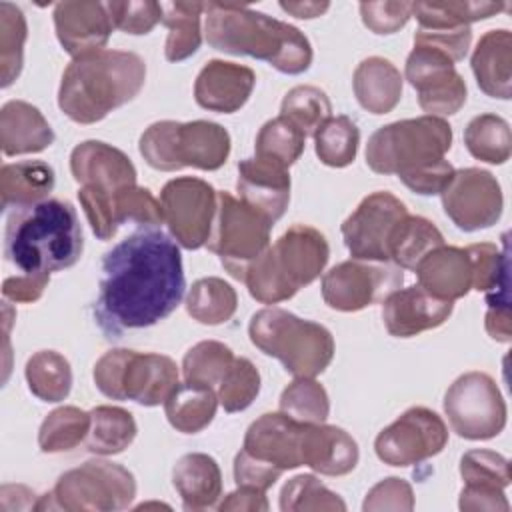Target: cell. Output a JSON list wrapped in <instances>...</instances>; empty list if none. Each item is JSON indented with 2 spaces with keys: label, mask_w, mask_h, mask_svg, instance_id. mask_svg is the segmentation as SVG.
I'll return each instance as SVG.
<instances>
[{
  "label": "cell",
  "mask_w": 512,
  "mask_h": 512,
  "mask_svg": "<svg viewBox=\"0 0 512 512\" xmlns=\"http://www.w3.org/2000/svg\"><path fill=\"white\" fill-rule=\"evenodd\" d=\"M94 320L106 338L148 328L182 302L186 278L176 240L158 228H140L102 258Z\"/></svg>",
  "instance_id": "6da1fadb"
},
{
  "label": "cell",
  "mask_w": 512,
  "mask_h": 512,
  "mask_svg": "<svg viewBox=\"0 0 512 512\" xmlns=\"http://www.w3.org/2000/svg\"><path fill=\"white\" fill-rule=\"evenodd\" d=\"M204 36L214 50L264 60L282 74H302L314 58L296 26L240 4L204 2Z\"/></svg>",
  "instance_id": "7a4b0ae2"
},
{
  "label": "cell",
  "mask_w": 512,
  "mask_h": 512,
  "mask_svg": "<svg viewBox=\"0 0 512 512\" xmlns=\"http://www.w3.org/2000/svg\"><path fill=\"white\" fill-rule=\"evenodd\" d=\"M146 82V64L136 52L98 50L66 66L60 88V110L78 124H96L112 110L134 100Z\"/></svg>",
  "instance_id": "3957f363"
},
{
  "label": "cell",
  "mask_w": 512,
  "mask_h": 512,
  "mask_svg": "<svg viewBox=\"0 0 512 512\" xmlns=\"http://www.w3.org/2000/svg\"><path fill=\"white\" fill-rule=\"evenodd\" d=\"M84 250L78 214L70 202L48 198L14 208L6 222L4 256L20 274H50L74 266Z\"/></svg>",
  "instance_id": "277c9868"
},
{
  "label": "cell",
  "mask_w": 512,
  "mask_h": 512,
  "mask_svg": "<svg viewBox=\"0 0 512 512\" xmlns=\"http://www.w3.org/2000/svg\"><path fill=\"white\" fill-rule=\"evenodd\" d=\"M328 258L330 246L324 234L308 224H294L250 262L242 282L260 304H278L312 284L324 272Z\"/></svg>",
  "instance_id": "5b68a950"
},
{
  "label": "cell",
  "mask_w": 512,
  "mask_h": 512,
  "mask_svg": "<svg viewBox=\"0 0 512 512\" xmlns=\"http://www.w3.org/2000/svg\"><path fill=\"white\" fill-rule=\"evenodd\" d=\"M250 342L282 362L296 378H316L334 358V338L318 322L298 318L284 308H262L248 324Z\"/></svg>",
  "instance_id": "8992f818"
},
{
  "label": "cell",
  "mask_w": 512,
  "mask_h": 512,
  "mask_svg": "<svg viewBox=\"0 0 512 512\" xmlns=\"http://www.w3.org/2000/svg\"><path fill=\"white\" fill-rule=\"evenodd\" d=\"M138 150L154 170H218L230 156V134L210 120H160L142 132Z\"/></svg>",
  "instance_id": "52a82bcc"
},
{
  "label": "cell",
  "mask_w": 512,
  "mask_h": 512,
  "mask_svg": "<svg viewBox=\"0 0 512 512\" xmlns=\"http://www.w3.org/2000/svg\"><path fill=\"white\" fill-rule=\"evenodd\" d=\"M452 146V128L444 118L418 116L378 128L366 144V164L376 174L406 176L444 160Z\"/></svg>",
  "instance_id": "ba28073f"
},
{
  "label": "cell",
  "mask_w": 512,
  "mask_h": 512,
  "mask_svg": "<svg viewBox=\"0 0 512 512\" xmlns=\"http://www.w3.org/2000/svg\"><path fill=\"white\" fill-rule=\"evenodd\" d=\"M178 366L170 356L114 348L94 364L96 388L112 400H132L140 406H158L180 384Z\"/></svg>",
  "instance_id": "9c48e42d"
},
{
  "label": "cell",
  "mask_w": 512,
  "mask_h": 512,
  "mask_svg": "<svg viewBox=\"0 0 512 512\" xmlns=\"http://www.w3.org/2000/svg\"><path fill=\"white\" fill-rule=\"evenodd\" d=\"M134 496V474L122 464L96 458L64 472L34 510L116 512L128 508Z\"/></svg>",
  "instance_id": "30bf717a"
},
{
  "label": "cell",
  "mask_w": 512,
  "mask_h": 512,
  "mask_svg": "<svg viewBox=\"0 0 512 512\" xmlns=\"http://www.w3.org/2000/svg\"><path fill=\"white\" fill-rule=\"evenodd\" d=\"M272 226L274 222L264 214L222 190L216 198V214L206 246L220 258L226 272L242 282L250 262L270 246Z\"/></svg>",
  "instance_id": "8fae6325"
},
{
  "label": "cell",
  "mask_w": 512,
  "mask_h": 512,
  "mask_svg": "<svg viewBox=\"0 0 512 512\" xmlns=\"http://www.w3.org/2000/svg\"><path fill=\"white\" fill-rule=\"evenodd\" d=\"M444 412L452 430L466 440H490L506 426V402L492 376L466 372L444 394Z\"/></svg>",
  "instance_id": "7c38bea8"
},
{
  "label": "cell",
  "mask_w": 512,
  "mask_h": 512,
  "mask_svg": "<svg viewBox=\"0 0 512 512\" xmlns=\"http://www.w3.org/2000/svg\"><path fill=\"white\" fill-rule=\"evenodd\" d=\"M404 282L402 268L392 262H370L350 258L332 266L322 276L324 302L340 312H358L384 302Z\"/></svg>",
  "instance_id": "4fadbf2b"
},
{
  "label": "cell",
  "mask_w": 512,
  "mask_h": 512,
  "mask_svg": "<svg viewBox=\"0 0 512 512\" xmlns=\"http://www.w3.org/2000/svg\"><path fill=\"white\" fill-rule=\"evenodd\" d=\"M218 192L202 178L180 176L164 184L160 206L172 238L186 250L206 246L216 214Z\"/></svg>",
  "instance_id": "5bb4252c"
},
{
  "label": "cell",
  "mask_w": 512,
  "mask_h": 512,
  "mask_svg": "<svg viewBox=\"0 0 512 512\" xmlns=\"http://www.w3.org/2000/svg\"><path fill=\"white\" fill-rule=\"evenodd\" d=\"M408 216L406 204L390 192L368 194L342 222V238L352 258L390 262V242L398 224Z\"/></svg>",
  "instance_id": "9a60e30c"
},
{
  "label": "cell",
  "mask_w": 512,
  "mask_h": 512,
  "mask_svg": "<svg viewBox=\"0 0 512 512\" xmlns=\"http://www.w3.org/2000/svg\"><path fill=\"white\" fill-rule=\"evenodd\" d=\"M448 428L430 408L412 406L374 440L376 456L388 466H414L444 450Z\"/></svg>",
  "instance_id": "2e32d148"
},
{
  "label": "cell",
  "mask_w": 512,
  "mask_h": 512,
  "mask_svg": "<svg viewBox=\"0 0 512 512\" xmlns=\"http://www.w3.org/2000/svg\"><path fill=\"white\" fill-rule=\"evenodd\" d=\"M440 198L446 216L464 232L494 226L504 208V196L496 176L482 168L454 170Z\"/></svg>",
  "instance_id": "e0dca14e"
},
{
  "label": "cell",
  "mask_w": 512,
  "mask_h": 512,
  "mask_svg": "<svg viewBox=\"0 0 512 512\" xmlns=\"http://www.w3.org/2000/svg\"><path fill=\"white\" fill-rule=\"evenodd\" d=\"M404 72L410 86L418 92L420 108L428 116H452L464 106L466 82L448 56L414 44Z\"/></svg>",
  "instance_id": "ac0fdd59"
},
{
  "label": "cell",
  "mask_w": 512,
  "mask_h": 512,
  "mask_svg": "<svg viewBox=\"0 0 512 512\" xmlns=\"http://www.w3.org/2000/svg\"><path fill=\"white\" fill-rule=\"evenodd\" d=\"M302 428L304 424L292 420L284 412H266L248 426L242 450L282 476L286 470L302 466Z\"/></svg>",
  "instance_id": "d6986e66"
},
{
  "label": "cell",
  "mask_w": 512,
  "mask_h": 512,
  "mask_svg": "<svg viewBox=\"0 0 512 512\" xmlns=\"http://www.w3.org/2000/svg\"><path fill=\"white\" fill-rule=\"evenodd\" d=\"M56 38L72 58L104 50L114 24L106 2L66 0L54 6Z\"/></svg>",
  "instance_id": "ffe728a7"
},
{
  "label": "cell",
  "mask_w": 512,
  "mask_h": 512,
  "mask_svg": "<svg viewBox=\"0 0 512 512\" xmlns=\"http://www.w3.org/2000/svg\"><path fill=\"white\" fill-rule=\"evenodd\" d=\"M454 310L450 300L426 292L422 286L398 288L382 302V320L396 338H412L442 326Z\"/></svg>",
  "instance_id": "44dd1931"
},
{
  "label": "cell",
  "mask_w": 512,
  "mask_h": 512,
  "mask_svg": "<svg viewBox=\"0 0 512 512\" xmlns=\"http://www.w3.org/2000/svg\"><path fill=\"white\" fill-rule=\"evenodd\" d=\"M70 172L82 186H92L108 194L136 184V168L132 160L118 148L100 142L84 140L70 152Z\"/></svg>",
  "instance_id": "7402d4cb"
},
{
  "label": "cell",
  "mask_w": 512,
  "mask_h": 512,
  "mask_svg": "<svg viewBox=\"0 0 512 512\" xmlns=\"http://www.w3.org/2000/svg\"><path fill=\"white\" fill-rule=\"evenodd\" d=\"M254 84L256 74L252 68L236 62L208 60L196 76L194 100L204 110L232 114L248 102Z\"/></svg>",
  "instance_id": "603a6c76"
},
{
  "label": "cell",
  "mask_w": 512,
  "mask_h": 512,
  "mask_svg": "<svg viewBox=\"0 0 512 512\" xmlns=\"http://www.w3.org/2000/svg\"><path fill=\"white\" fill-rule=\"evenodd\" d=\"M236 190L242 202L276 222L284 216L290 202L288 168L256 156L244 158L238 162Z\"/></svg>",
  "instance_id": "cb8c5ba5"
},
{
  "label": "cell",
  "mask_w": 512,
  "mask_h": 512,
  "mask_svg": "<svg viewBox=\"0 0 512 512\" xmlns=\"http://www.w3.org/2000/svg\"><path fill=\"white\" fill-rule=\"evenodd\" d=\"M302 466L324 476H344L358 464L360 450L356 440L332 424H304L300 438Z\"/></svg>",
  "instance_id": "d4e9b609"
},
{
  "label": "cell",
  "mask_w": 512,
  "mask_h": 512,
  "mask_svg": "<svg viewBox=\"0 0 512 512\" xmlns=\"http://www.w3.org/2000/svg\"><path fill=\"white\" fill-rule=\"evenodd\" d=\"M418 286L442 300H458L472 290V262L466 248L438 246L414 268Z\"/></svg>",
  "instance_id": "484cf974"
},
{
  "label": "cell",
  "mask_w": 512,
  "mask_h": 512,
  "mask_svg": "<svg viewBox=\"0 0 512 512\" xmlns=\"http://www.w3.org/2000/svg\"><path fill=\"white\" fill-rule=\"evenodd\" d=\"M54 142L44 114L24 100H10L0 110V146L4 156L36 154Z\"/></svg>",
  "instance_id": "4316f807"
},
{
  "label": "cell",
  "mask_w": 512,
  "mask_h": 512,
  "mask_svg": "<svg viewBox=\"0 0 512 512\" xmlns=\"http://www.w3.org/2000/svg\"><path fill=\"white\" fill-rule=\"evenodd\" d=\"M470 66L486 96L508 100L512 94V34L504 28L488 30L478 40Z\"/></svg>",
  "instance_id": "83f0119b"
},
{
  "label": "cell",
  "mask_w": 512,
  "mask_h": 512,
  "mask_svg": "<svg viewBox=\"0 0 512 512\" xmlns=\"http://www.w3.org/2000/svg\"><path fill=\"white\" fill-rule=\"evenodd\" d=\"M172 484L182 498L184 510L212 508L222 496V472L218 462L204 452L184 454L174 470Z\"/></svg>",
  "instance_id": "f1b7e54d"
},
{
  "label": "cell",
  "mask_w": 512,
  "mask_h": 512,
  "mask_svg": "<svg viewBox=\"0 0 512 512\" xmlns=\"http://www.w3.org/2000/svg\"><path fill=\"white\" fill-rule=\"evenodd\" d=\"M358 104L372 114L392 112L402 98V74L382 56L364 58L352 76Z\"/></svg>",
  "instance_id": "f546056e"
},
{
  "label": "cell",
  "mask_w": 512,
  "mask_h": 512,
  "mask_svg": "<svg viewBox=\"0 0 512 512\" xmlns=\"http://www.w3.org/2000/svg\"><path fill=\"white\" fill-rule=\"evenodd\" d=\"M54 184L56 174L44 160H20L4 164L0 168L2 208H24L44 202L54 190Z\"/></svg>",
  "instance_id": "4dcf8cb0"
},
{
  "label": "cell",
  "mask_w": 512,
  "mask_h": 512,
  "mask_svg": "<svg viewBox=\"0 0 512 512\" xmlns=\"http://www.w3.org/2000/svg\"><path fill=\"white\" fill-rule=\"evenodd\" d=\"M218 404V394L212 388L184 380L164 400V412L178 432L198 434L214 420Z\"/></svg>",
  "instance_id": "1f68e13d"
},
{
  "label": "cell",
  "mask_w": 512,
  "mask_h": 512,
  "mask_svg": "<svg viewBox=\"0 0 512 512\" xmlns=\"http://www.w3.org/2000/svg\"><path fill=\"white\" fill-rule=\"evenodd\" d=\"M502 2L480 0H446V2H412V16L424 30H456L472 22L486 20L502 12Z\"/></svg>",
  "instance_id": "d6a6232c"
},
{
  "label": "cell",
  "mask_w": 512,
  "mask_h": 512,
  "mask_svg": "<svg viewBox=\"0 0 512 512\" xmlns=\"http://www.w3.org/2000/svg\"><path fill=\"white\" fill-rule=\"evenodd\" d=\"M162 10V24L168 28L164 56L168 62H182L196 54L202 44L204 2H166Z\"/></svg>",
  "instance_id": "836d02e7"
},
{
  "label": "cell",
  "mask_w": 512,
  "mask_h": 512,
  "mask_svg": "<svg viewBox=\"0 0 512 512\" xmlns=\"http://www.w3.org/2000/svg\"><path fill=\"white\" fill-rule=\"evenodd\" d=\"M138 426L134 416L120 406H96L90 410V432L86 450L100 456L124 452L136 438Z\"/></svg>",
  "instance_id": "e575fe53"
},
{
  "label": "cell",
  "mask_w": 512,
  "mask_h": 512,
  "mask_svg": "<svg viewBox=\"0 0 512 512\" xmlns=\"http://www.w3.org/2000/svg\"><path fill=\"white\" fill-rule=\"evenodd\" d=\"M28 390L42 402H62L72 388L70 362L56 350L34 352L24 368Z\"/></svg>",
  "instance_id": "d590c367"
},
{
  "label": "cell",
  "mask_w": 512,
  "mask_h": 512,
  "mask_svg": "<svg viewBox=\"0 0 512 512\" xmlns=\"http://www.w3.org/2000/svg\"><path fill=\"white\" fill-rule=\"evenodd\" d=\"M472 262V290L484 292L488 304L508 302V248L478 242L466 246Z\"/></svg>",
  "instance_id": "8d00e7d4"
},
{
  "label": "cell",
  "mask_w": 512,
  "mask_h": 512,
  "mask_svg": "<svg viewBox=\"0 0 512 512\" xmlns=\"http://www.w3.org/2000/svg\"><path fill=\"white\" fill-rule=\"evenodd\" d=\"M238 308L236 290L218 276L200 278L186 296V312L200 324L218 326L228 322Z\"/></svg>",
  "instance_id": "74e56055"
},
{
  "label": "cell",
  "mask_w": 512,
  "mask_h": 512,
  "mask_svg": "<svg viewBox=\"0 0 512 512\" xmlns=\"http://www.w3.org/2000/svg\"><path fill=\"white\" fill-rule=\"evenodd\" d=\"M444 244L442 232L424 216L408 214L396 228L390 242V262L398 268L414 270L416 264Z\"/></svg>",
  "instance_id": "f35d334b"
},
{
  "label": "cell",
  "mask_w": 512,
  "mask_h": 512,
  "mask_svg": "<svg viewBox=\"0 0 512 512\" xmlns=\"http://www.w3.org/2000/svg\"><path fill=\"white\" fill-rule=\"evenodd\" d=\"M90 432V412L78 406H60L52 410L38 430V446L46 454H62L86 442Z\"/></svg>",
  "instance_id": "ab89813d"
},
{
  "label": "cell",
  "mask_w": 512,
  "mask_h": 512,
  "mask_svg": "<svg viewBox=\"0 0 512 512\" xmlns=\"http://www.w3.org/2000/svg\"><path fill=\"white\" fill-rule=\"evenodd\" d=\"M464 144L476 160L504 164L512 154L510 126L496 114L474 116L464 130Z\"/></svg>",
  "instance_id": "60d3db41"
},
{
  "label": "cell",
  "mask_w": 512,
  "mask_h": 512,
  "mask_svg": "<svg viewBox=\"0 0 512 512\" xmlns=\"http://www.w3.org/2000/svg\"><path fill=\"white\" fill-rule=\"evenodd\" d=\"M360 130L348 116H330L314 134V150L322 164L344 168L356 160Z\"/></svg>",
  "instance_id": "b9f144b4"
},
{
  "label": "cell",
  "mask_w": 512,
  "mask_h": 512,
  "mask_svg": "<svg viewBox=\"0 0 512 512\" xmlns=\"http://www.w3.org/2000/svg\"><path fill=\"white\" fill-rule=\"evenodd\" d=\"M306 136L284 116H276L262 124L256 136V158L290 168L304 152Z\"/></svg>",
  "instance_id": "7bdbcfd3"
},
{
  "label": "cell",
  "mask_w": 512,
  "mask_h": 512,
  "mask_svg": "<svg viewBox=\"0 0 512 512\" xmlns=\"http://www.w3.org/2000/svg\"><path fill=\"white\" fill-rule=\"evenodd\" d=\"M278 406L300 424H322L330 414L328 392L314 378H294L282 390Z\"/></svg>",
  "instance_id": "ee69618b"
},
{
  "label": "cell",
  "mask_w": 512,
  "mask_h": 512,
  "mask_svg": "<svg viewBox=\"0 0 512 512\" xmlns=\"http://www.w3.org/2000/svg\"><path fill=\"white\" fill-rule=\"evenodd\" d=\"M28 36L26 18L12 2H0V74L2 88H8L22 72L24 42Z\"/></svg>",
  "instance_id": "f6af8a7d"
},
{
  "label": "cell",
  "mask_w": 512,
  "mask_h": 512,
  "mask_svg": "<svg viewBox=\"0 0 512 512\" xmlns=\"http://www.w3.org/2000/svg\"><path fill=\"white\" fill-rule=\"evenodd\" d=\"M332 104L324 90L302 84L286 92L280 104V116L290 120L304 136H314L316 130L330 118Z\"/></svg>",
  "instance_id": "bcb514c9"
},
{
  "label": "cell",
  "mask_w": 512,
  "mask_h": 512,
  "mask_svg": "<svg viewBox=\"0 0 512 512\" xmlns=\"http://www.w3.org/2000/svg\"><path fill=\"white\" fill-rule=\"evenodd\" d=\"M234 358V352L226 344L218 340H202L194 344L182 358L184 380L214 388L220 384Z\"/></svg>",
  "instance_id": "7dc6e473"
},
{
  "label": "cell",
  "mask_w": 512,
  "mask_h": 512,
  "mask_svg": "<svg viewBox=\"0 0 512 512\" xmlns=\"http://www.w3.org/2000/svg\"><path fill=\"white\" fill-rule=\"evenodd\" d=\"M282 512H310V510H346V502L326 488L314 474H298L290 478L280 490Z\"/></svg>",
  "instance_id": "c3c4849f"
},
{
  "label": "cell",
  "mask_w": 512,
  "mask_h": 512,
  "mask_svg": "<svg viewBox=\"0 0 512 512\" xmlns=\"http://www.w3.org/2000/svg\"><path fill=\"white\" fill-rule=\"evenodd\" d=\"M260 392V372L248 358H234L218 384V402L226 412L246 410Z\"/></svg>",
  "instance_id": "681fc988"
},
{
  "label": "cell",
  "mask_w": 512,
  "mask_h": 512,
  "mask_svg": "<svg viewBox=\"0 0 512 512\" xmlns=\"http://www.w3.org/2000/svg\"><path fill=\"white\" fill-rule=\"evenodd\" d=\"M460 476L464 484H486L506 488L512 480L510 462L494 450H468L460 458Z\"/></svg>",
  "instance_id": "f907efd6"
},
{
  "label": "cell",
  "mask_w": 512,
  "mask_h": 512,
  "mask_svg": "<svg viewBox=\"0 0 512 512\" xmlns=\"http://www.w3.org/2000/svg\"><path fill=\"white\" fill-rule=\"evenodd\" d=\"M114 210L118 224L134 222L142 228H156L164 222L160 200H156L148 188L136 184L114 194Z\"/></svg>",
  "instance_id": "816d5d0a"
},
{
  "label": "cell",
  "mask_w": 512,
  "mask_h": 512,
  "mask_svg": "<svg viewBox=\"0 0 512 512\" xmlns=\"http://www.w3.org/2000/svg\"><path fill=\"white\" fill-rule=\"evenodd\" d=\"M108 14L114 28L126 34H148L158 22H162V4L154 0H128V2H106Z\"/></svg>",
  "instance_id": "f5cc1de1"
},
{
  "label": "cell",
  "mask_w": 512,
  "mask_h": 512,
  "mask_svg": "<svg viewBox=\"0 0 512 512\" xmlns=\"http://www.w3.org/2000/svg\"><path fill=\"white\" fill-rule=\"evenodd\" d=\"M78 200L94 236L98 240H110L120 226L114 210V194L92 186H80Z\"/></svg>",
  "instance_id": "db71d44e"
},
{
  "label": "cell",
  "mask_w": 512,
  "mask_h": 512,
  "mask_svg": "<svg viewBox=\"0 0 512 512\" xmlns=\"http://www.w3.org/2000/svg\"><path fill=\"white\" fill-rule=\"evenodd\" d=\"M414 508V492L412 486L404 478H384L374 484L362 504L364 512H378V510H412Z\"/></svg>",
  "instance_id": "11a10c76"
},
{
  "label": "cell",
  "mask_w": 512,
  "mask_h": 512,
  "mask_svg": "<svg viewBox=\"0 0 512 512\" xmlns=\"http://www.w3.org/2000/svg\"><path fill=\"white\" fill-rule=\"evenodd\" d=\"M360 16L374 34H394L412 16V2H362Z\"/></svg>",
  "instance_id": "9f6ffc18"
},
{
  "label": "cell",
  "mask_w": 512,
  "mask_h": 512,
  "mask_svg": "<svg viewBox=\"0 0 512 512\" xmlns=\"http://www.w3.org/2000/svg\"><path fill=\"white\" fill-rule=\"evenodd\" d=\"M472 42V30L470 26L456 28V30H424L420 28L414 34V44L432 48L444 56H448L452 62L464 60L468 54Z\"/></svg>",
  "instance_id": "6f0895ef"
},
{
  "label": "cell",
  "mask_w": 512,
  "mask_h": 512,
  "mask_svg": "<svg viewBox=\"0 0 512 512\" xmlns=\"http://www.w3.org/2000/svg\"><path fill=\"white\" fill-rule=\"evenodd\" d=\"M452 176H454V166L448 160H440L420 170H414L406 176H400V180L404 182L406 188H410L420 196H434L446 188Z\"/></svg>",
  "instance_id": "680465c9"
},
{
  "label": "cell",
  "mask_w": 512,
  "mask_h": 512,
  "mask_svg": "<svg viewBox=\"0 0 512 512\" xmlns=\"http://www.w3.org/2000/svg\"><path fill=\"white\" fill-rule=\"evenodd\" d=\"M458 508L466 512L490 510V512H508L510 502L506 500L504 488L486 486V484H464L458 500Z\"/></svg>",
  "instance_id": "91938a15"
},
{
  "label": "cell",
  "mask_w": 512,
  "mask_h": 512,
  "mask_svg": "<svg viewBox=\"0 0 512 512\" xmlns=\"http://www.w3.org/2000/svg\"><path fill=\"white\" fill-rule=\"evenodd\" d=\"M280 478L278 472L262 466L254 458H250L244 450H240L234 458V480L238 486H252L258 490H268Z\"/></svg>",
  "instance_id": "94428289"
},
{
  "label": "cell",
  "mask_w": 512,
  "mask_h": 512,
  "mask_svg": "<svg viewBox=\"0 0 512 512\" xmlns=\"http://www.w3.org/2000/svg\"><path fill=\"white\" fill-rule=\"evenodd\" d=\"M50 282V274H16L2 282V294L10 302H36Z\"/></svg>",
  "instance_id": "6125c7cd"
},
{
  "label": "cell",
  "mask_w": 512,
  "mask_h": 512,
  "mask_svg": "<svg viewBox=\"0 0 512 512\" xmlns=\"http://www.w3.org/2000/svg\"><path fill=\"white\" fill-rule=\"evenodd\" d=\"M270 508L266 492L252 486H238V490L230 492L220 504V512L240 510V512H266Z\"/></svg>",
  "instance_id": "be15d7a7"
},
{
  "label": "cell",
  "mask_w": 512,
  "mask_h": 512,
  "mask_svg": "<svg viewBox=\"0 0 512 512\" xmlns=\"http://www.w3.org/2000/svg\"><path fill=\"white\" fill-rule=\"evenodd\" d=\"M486 332L496 342H510L512 338V320H510V306L504 304H488L486 318H484Z\"/></svg>",
  "instance_id": "e7e4bbea"
},
{
  "label": "cell",
  "mask_w": 512,
  "mask_h": 512,
  "mask_svg": "<svg viewBox=\"0 0 512 512\" xmlns=\"http://www.w3.org/2000/svg\"><path fill=\"white\" fill-rule=\"evenodd\" d=\"M280 8L296 18L310 20V18L322 16L330 8V4L328 2H280Z\"/></svg>",
  "instance_id": "03108f58"
}]
</instances>
